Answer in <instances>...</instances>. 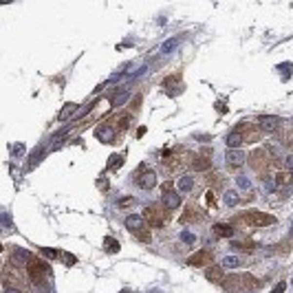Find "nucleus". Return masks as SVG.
<instances>
[{
    "mask_svg": "<svg viewBox=\"0 0 293 293\" xmlns=\"http://www.w3.org/2000/svg\"><path fill=\"white\" fill-rule=\"evenodd\" d=\"M212 260H214V256H212L207 249H203V252H196L194 256H190L188 265L190 267H205V265H212Z\"/></svg>",
    "mask_w": 293,
    "mask_h": 293,
    "instance_id": "5",
    "label": "nucleus"
},
{
    "mask_svg": "<svg viewBox=\"0 0 293 293\" xmlns=\"http://www.w3.org/2000/svg\"><path fill=\"white\" fill-rule=\"evenodd\" d=\"M205 275H207V280L214 282V284H223L225 282V271H223V267H218V265H212L210 269L205 271Z\"/></svg>",
    "mask_w": 293,
    "mask_h": 293,
    "instance_id": "7",
    "label": "nucleus"
},
{
    "mask_svg": "<svg viewBox=\"0 0 293 293\" xmlns=\"http://www.w3.org/2000/svg\"><path fill=\"white\" fill-rule=\"evenodd\" d=\"M291 236H293V232H291Z\"/></svg>",
    "mask_w": 293,
    "mask_h": 293,
    "instance_id": "28",
    "label": "nucleus"
},
{
    "mask_svg": "<svg viewBox=\"0 0 293 293\" xmlns=\"http://www.w3.org/2000/svg\"><path fill=\"white\" fill-rule=\"evenodd\" d=\"M143 218H146L152 227H161V225L165 223V212L161 210L159 205H150L146 210V216H143Z\"/></svg>",
    "mask_w": 293,
    "mask_h": 293,
    "instance_id": "3",
    "label": "nucleus"
},
{
    "mask_svg": "<svg viewBox=\"0 0 293 293\" xmlns=\"http://www.w3.org/2000/svg\"><path fill=\"white\" fill-rule=\"evenodd\" d=\"M135 181H137V185H141L143 190H150V188H155V185H156V174L148 170L141 179H135Z\"/></svg>",
    "mask_w": 293,
    "mask_h": 293,
    "instance_id": "10",
    "label": "nucleus"
},
{
    "mask_svg": "<svg viewBox=\"0 0 293 293\" xmlns=\"http://www.w3.org/2000/svg\"><path fill=\"white\" fill-rule=\"evenodd\" d=\"M214 236L216 238H232L234 236V229H232V225H214Z\"/></svg>",
    "mask_w": 293,
    "mask_h": 293,
    "instance_id": "11",
    "label": "nucleus"
},
{
    "mask_svg": "<svg viewBox=\"0 0 293 293\" xmlns=\"http://www.w3.org/2000/svg\"><path fill=\"white\" fill-rule=\"evenodd\" d=\"M5 293H20V291H18V289H9V287H7V291H5Z\"/></svg>",
    "mask_w": 293,
    "mask_h": 293,
    "instance_id": "26",
    "label": "nucleus"
},
{
    "mask_svg": "<svg viewBox=\"0 0 293 293\" xmlns=\"http://www.w3.org/2000/svg\"><path fill=\"white\" fill-rule=\"evenodd\" d=\"M201 218H203V214H201V212H198L196 207H192V205H190V207H188V214H183V216H181V223H190V220H201Z\"/></svg>",
    "mask_w": 293,
    "mask_h": 293,
    "instance_id": "12",
    "label": "nucleus"
},
{
    "mask_svg": "<svg viewBox=\"0 0 293 293\" xmlns=\"http://www.w3.org/2000/svg\"><path fill=\"white\" fill-rule=\"evenodd\" d=\"M225 203H227V205H236V203H238L236 192H227V194H225Z\"/></svg>",
    "mask_w": 293,
    "mask_h": 293,
    "instance_id": "21",
    "label": "nucleus"
},
{
    "mask_svg": "<svg viewBox=\"0 0 293 293\" xmlns=\"http://www.w3.org/2000/svg\"><path fill=\"white\" fill-rule=\"evenodd\" d=\"M42 254H46V256H51V258L60 256V252H55V249H42Z\"/></svg>",
    "mask_w": 293,
    "mask_h": 293,
    "instance_id": "24",
    "label": "nucleus"
},
{
    "mask_svg": "<svg viewBox=\"0 0 293 293\" xmlns=\"http://www.w3.org/2000/svg\"><path fill=\"white\" fill-rule=\"evenodd\" d=\"M260 128L265 130V133H273V130H278L280 126H282V119L280 117H260Z\"/></svg>",
    "mask_w": 293,
    "mask_h": 293,
    "instance_id": "8",
    "label": "nucleus"
},
{
    "mask_svg": "<svg viewBox=\"0 0 293 293\" xmlns=\"http://www.w3.org/2000/svg\"><path fill=\"white\" fill-rule=\"evenodd\" d=\"M181 240H183V243H188V245H194V243H196V236H194V234H190V232H181Z\"/></svg>",
    "mask_w": 293,
    "mask_h": 293,
    "instance_id": "20",
    "label": "nucleus"
},
{
    "mask_svg": "<svg viewBox=\"0 0 293 293\" xmlns=\"http://www.w3.org/2000/svg\"><path fill=\"white\" fill-rule=\"evenodd\" d=\"M121 293H128V291H121Z\"/></svg>",
    "mask_w": 293,
    "mask_h": 293,
    "instance_id": "27",
    "label": "nucleus"
},
{
    "mask_svg": "<svg viewBox=\"0 0 293 293\" xmlns=\"http://www.w3.org/2000/svg\"><path fill=\"white\" fill-rule=\"evenodd\" d=\"M245 159H247V156H245L243 152H238V150H229V152H227V168H232V170L240 168V165L245 163Z\"/></svg>",
    "mask_w": 293,
    "mask_h": 293,
    "instance_id": "9",
    "label": "nucleus"
},
{
    "mask_svg": "<svg viewBox=\"0 0 293 293\" xmlns=\"http://www.w3.org/2000/svg\"><path fill=\"white\" fill-rule=\"evenodd\" d=\"M104 249H106L108 254H117V252H119V243L108 236V238H104Z\"/></svg>",
    "mask_w": 293,
    "mask_h": 293,
    "instance_id": "14",
    "label": "nucleus"
},
{
    "mask_svg": "<svg viewBox=\"0 0 293 293\" xmlns=\"http://www.w3.org/2000/svg\"><path fill=\"white\" fill-rule=\"evenodd\" d=\"M97 137H99L101 141H106V143H113V141H115L113 130H110V128H104V126H101V128H97Z\"/></svg>",
    "mask_w": 293,
    "mask_h": 293,
    "instance_id": "13",
    "label": "nucleus"
},
{
    "mask_svg": "<svg viewBox=\"0 0 293 293\" xmlns=\"http://www.w3.org/2000/svg\"><path fill=\"white\" fill-rule=\"evenodd\" d=\"M176 44H179V38H172V40H168L163 46H161V53H170V51H172Z\"/></svg>",
    "mask_w": 293,
    "mask_h": 293,
    "instance_id": "18",
    "label": "nucleus"
},
{
    "mask_svg": "<svg viewBox=\"0 0 293 293\" xmlns=\"http://www.w3.org/2000/svg\"><path fill=\"white\" fill-rule=\"evenodd\" d=\"M165 190L168 192L163 194V207L165 210H176L181 205V196L176 192H170V185H165Z\"/></svg>",
    "mask_w": 293,
    "mask_h": 293,
    "instance_id": "6",
    "label": "nucleus"
},
{
    "mask_svg": "<svg viewBox=\"0 0 293 293\" xmlns=\"http://www.w3.org/2000/svg\"><path fill=\"white\" fill-rule=\"evenodd\" d=\"M124 223H126V227H128L133 234H139L141 229H146V218H143L141 214H128Z\"/></svg>",
    "mask_w": 293,
    "mask_h": 293,
    "instance_id": "4",
    "label": "nucleus"
},
{
    "mask_svg": "<svg viewBox=\"0 0 293 293\" xmlns=\"http://www.w3.org/2000/svg\"><path fill=\"white\" fill-rule=\"evenodd\" d=\"M133 203H135V198H121V201H119V207H128V205H133Z\"/></svg>",
    "mask_w": 293,
    "mask_h": 293,
    "instance_id": "23",
    "label": "nucleus"
},
{
    "mask_svg": "<svg viewBox=\"0 0 293 293\" xmlns=\"http://www.w3.org/2000/svg\"><path fill=\"white\" fill-rule=\"evenodd\" d=\"M256 284V280L252 275H229V280H225V289L227 291H240V289H252Z\"/></svg>",
    "mask_w": 293,
    "mask_h": 293,
    "instance_id": "2",
    "label": "nucleus"
},
{
    "mask_svg": "<svg viewBox=\"0 0 293 293\" xmlns=\"http://www.w3.org/2000/svg\"><path fill=\"white\" fill-rule=\"evenodd\" d=\"M73 110H75V104H66V108L60 113V119H64L66 115H69V113H73Z\"/></svg>",
    "mask_w": 293,
    "mask_h": 293,
    "instance_id": "22",
    "label": "nucleus"
},
{
    "mask_svg": "<svg viewBox=\"0 0 293 293\" xmlns=\"http://www.w3.org/2000/svg\"><path fill=\"white\" fill-rule=\"evenodd\" d=\"M121 161H124V156H121V155H113V156H110V161H108V165H106V168H108V170H115L117 165L121 163Z\"/></svg>",
    "mask_w": 293,
    "mask_h": 293,
    "instance_id": "19",
    "label": "nucleus"
},
{
    "mask_svg": "<svg viewBox=\"0 0 293 293\" xmlns=\"http://www.w3.org/2000/svg\"><path fill=\"white\" fill-rule=\"evenodd\" d=\"M284 289H287V284H284V282H278V284H275V289H273L271 293H284Z\"/></svg>",
    "mask_w": 293,
    "mask_h": 293,
    "instance_id": "25",
    "label": "nucleus"
},
{
    "mask_svg": "<svg viewBox=\"0 0 293 293\" xmlns=\"http://www.w3.org/2000/svg\"><path fill=\"white\" fill-rule=\"evenodd\" d=\"M223 265L225 267H229V269H236V267H240V258H236V256H227L223 260Z\"/></svg>",
    "mask_w": 293,
    "mask_h": 293,
    "instance_id": "16",
    "label": "nucleus"
},
{
    "mask_svg": "<svg viewBox=\"0 0 293 293\" xmlns=\"http://www.w3.org/2000/svg\"><path fill=\"white\" fill-rule=\"evenodd\" d=\"M194 170H207L210 168V161L205 159V156H196V161H194Z\"/></svg>",
    "mask_w": 293,
    "mask_h": 293,
    "instance_id": "17",
    "label": "nucleus"
},
{
    "mask_svg": "<svg viewBox=\"0 0 293 293\" xmlns=\"http://www.w3.org/2000/svg\"><path fill=\"white\" fill-rule=\"evenodd\" d=\"M236 220H238V223H245L247 227H265V225H273L275 223V216L265 214V212H258V210H252V212L240 214Z\"/></svg>",
    "mask_w": 293,
    "mask_h": 293,
    "instance_id": "1",
    "label": "nucleus"
},
{
    "mask_svg": "<svg viewBox=\"0 0 293 293\" xmlns=\"http://www.w3.org/2000/svg\"><path fill=\"white\" fill-rule=\"evenodd\" d=\"M194 188V181H192V176H183V179L179 181V190L181 192H190V190Z\"/></svg>",
    "mask_w": 293,
    "mask_h": 293,
    "instance_id": "15",
    "label": "nucleus"
}]
</instances>
